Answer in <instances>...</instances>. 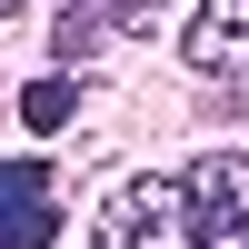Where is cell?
Wrapping results in <instances>:
<instances>
[{
    "instance_id": "4",
    "label": "cell",
    "mask_w": 249,
    "mask_h": 249,
    "mask_svg": "<svg viewBox=\"0 0 249 249\" xmlns=\"http://www.w3.org/2000/svg\"><path fill=\"white\" fill-rule=\"evenodd\" d=\"M140 20V0H70L60 10V60H80V50H100V40H120Z\"/></svg>"
},
{
    "instance_id": "5",
    "label": "cell",
    "mask_w": 249,
    "mask_h": 249,
    "mask_svg": "<svg viewBox=\"0 0 249 249\" xmlns=\"http://www.w3.org/2000/svg\"><path fill=\"white\" fill-rule=\"evenodd\" d=\"M60 110H70V80H40L30 90V130H60Z\"/></svg>"
},
{
    "instance_id": "3",
    "label": "cell",
    "mask_w": 249,
    "mask_h": 249,
    "mask_svg": "<svg viewBox=\"0 0 249 249\" xmlns=\"http://www.w3.org/2000/svg\"><path fill=\"white\" fill-rule=\"evenodd\" d=\"M50 170H40V160H10V170H0V249H40L50 239Z\"/></svg>"
},
{
    "instance_id": "1",
    "label": "cell",
    "mask_w": 249,
    "mask_h": 249,
    "mask_svg": "<svg viewBox=\"0 0 249 249\" xmlns=\"http://www.w3.org/2000/svg\"><path fill=\"white\" fill-rule=\"evenodd\" d=\"M179 60H190V70H210V80H219V70H249V0H199Z\"/></svg>"
},
{
    "instance_id": "7",
    "label": "cell",
    "mask_w": 249,
    "mask_h": 249,
    "mask_svg": "<svg viewBox=\"0 0 249 249\" xmlns=\"http://www.w3.org/2000/svg\"><path fill=\"white\" fill-rule=\"evenodd\" d=\"M0 10H20V0H0Z\"/></svg>"
},
{
    "instance_id": "6",
    "label": "cell",
    "mask_w": 249,
    "mask_h": 249,
    "mask_svg": "<svg viewBox=\"0 0 249 249\" xmlns=\"http://www.w3.org/2000/svg\"><path fill=\"white\" fill-rule=\"evenodd\" d=\"M199 249H249V219H219V230H199Z\"/></svg>"
},
{
    "instance_id": "2",
    "label": "cell",
    "mask_w": 249,
    "mask_h": 249,
    "mask_svg": "<svg viewBox=\"0 0 249 249\" xmlns=\"http://www.w3.org/2000/svg\"><path fill=\"white\" fill-rule=\"evenodd\" d=\"M179 190H190L199 230H219V219H249V150H199L190 170H179Z\"/></svg>"
}]
</instances>
